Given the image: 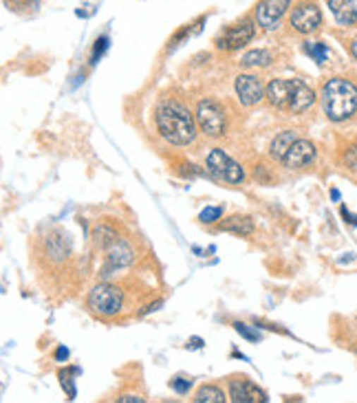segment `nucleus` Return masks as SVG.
<instances>
[{"label": "nucleus", "instance_id": "34", "mask_svg": "<svg viewBox=\"0 0 357 403\" xmlns=\"http://www.w3.org/2000/svg\"><path fill=\"white\" fill-rule=\"evenodd\" d=\"M331 198H333V200H340V192H337V190H331Z\"/></svg>", "mask_w": 357, "mask_h": 403}, {"label": "nucleus", "instance_id": "10", "mask_svg": "<svg viewBox=\"0 0 357 403\" xmlns=\"http://www.w3.org/2000/svg\"><path fill=\"white\" fill-rule=\"evenodd\" d=\"M315 157H317L315 145L311 141H307V139H300L298 137L280 163H282L284 168H289V170H302V168L311 166V163L315 161Z\"/></svg>", "mask_w": 357, "mask_h": 403}, {"label": "nucleus", "instance_id": "21", "mask_svg": "<svg viewBox=\"0 0 357 403\" xmlns=\"http://www.w3.org/2000/svg\"><path fill=\"white\" fill-rule=\"evenodd\" d=\"M73 375H80V368H66V371H60V383H62V388L66 390V397L68 399H75L78 390H75V379Z\"/></svg>", "mask_w": 357, "mask_h": 403}, {"label": "nucleus", "instance_id": "26", "mask_svg": "<svg viewBox=\"0 0 357 403\" xmlns=\"http://www.w3.org/2000/svg\"><path fill=\"white\" fill-rule=\"evenodd\" d=\"M106 49H109V35H102V38H97V42H95V49H93V62H91V64H95L97 58L104 56Z\"/></svg>", "mask_w": 357, "mask_h": 403}, {"label": "nucleus", "instance_id": "14", "mask_svg": "<svg viewBox=\"0 0 357 403\" xmlns=\"http://www.w3.org/2000/svg\"><path fill=\"white\" fill-rule=\"evenodd\" d=\"M329 9L337 25L351 27L357 23V0H329Z\"/></svg>", "mask_w": 357, "mask_h": 403}, {"label": "nucleus", "instance_id": "27", "mask_svg": "<svg viewBox=\"0 0 357 403\" xmlns=\"http://www.w3.org/2000/svg\"><path fill=\"white\" fill-rule=\"evenodd\" d=\"M344 166L353 172H357V145H351L344 155Z\"/></svg>", "mask_w": 357, "mask_h": 403}, {"label": "nucleus", "instance_id": "30", "mask_svg": "<svg viewBox=\"0 0 357 403\" xmlns=\"http://www.w3.org/2000/svg\"><path fill=\"white\" fill-rule=\"evenodd\" d=\"M342 216L346 218V223H349V225H355V227H357V216H353L346 207H342Z\"/></svg>", "mask_w": 357, "mask_h": 403}, {"label": "nucleus", "instance_id": "24", "mask_svg": "<svg viewBox=\"0 0 357 403\" xmlns=\"http://www.w3.org/2000/svg\"><path fill=\"white\" fill-rule=\"evenodd\" d=\"M170 386H172V390H174V392H178V395H188V390L192 388V379H186V377H174V379L170 381Z\"/></svg>", "mask_w": 357, "mask_h": 403}, {"label": "nucleus", "instance_id": "9", "mask_svg": "<svg viewBox=\"0 0 357 403\" xmlns=\"http://www.w3.org/2000/svg\"><path fill=\"white\" fill-rule=\"evenodd\" d=\"M291 3L294 0H260L254 11L256 25L265 31H276L282 23L284 13L289 11Z\"/></svg>", "mask_w": 357, "mask_h": 403}, {"label": "nucleus", "instance_id": "18", "mask_svg": "<svg viewBox=\"0 0 357 403\" xmlns=\"http://www.w3.org/2000/svg\"><path fill=\"white\" fill-rule=\"evenodd\" d=\"M119 238V234L111 227V225H99V227H95V231H93V243L99 247V249H106V247H111L115 241Z\"/></svg>", "mask_w": 357, "mask_h": 403}, {"label": "nucleus", "instance_id": "33", "mask_svg": "<svg viewBox=\"0 0 357 403\" xmlns=\"http://www.w3.org/2000/svg\"><path fill=\"white\" fill-rule=\"evenodd\" d=\"M349 51H351V56H353V58L357 60V38H355V40H353V42L349 44Z\"/></svg>", "mask_w": 357, "mask_h": 403}, {"label": "nucleus", "instance_id": "4", "mask_svg": "<svg viewBox=\"0 0 357 403\" xmlns=\"http://www.w3.org/2000/svg\"><path fill=\"white\" fill-rule=\"evenodd\" d=\"M86 306L99 318H115L123 306V293L115 284L102 282V284L93 287V291L88 293Z\"/></svg>", "mask_w": 357, "mask_h": 403}, {"label": "nucleus", "instance_id": "15", "mask_svg": "<svg viewBox=\"0 0 357 403\" xmlns=\"http://www.w3.org/2000/svg\"><path fill=\"white\" fill-rule=\"evenodd\" d=\"M219 229L245 238V236H252L254 234V221L249 216H245V214H236V216H229L227 221H223L219 225Z\"/></svg>", "mask_w": 357, "mask_h": 403}, {"label": "nucleus", "instance_id": "12", "mask_svg": "<svg viewBox=\"0 0 357 403\" xmlns=\"http://www.w3.org/2000/svg\"><path fill=\"white\" fill-rule=\"evenodd\" d=\"M229 399L234 403H265V392L249 379H234L229 383Z\"/></svg>", "mask_w": 357, "mask_h": 403}, {"label": "nucleus", "instance_id": "7", "mask_svg": "<svg viewBox=\"0 0 357 403\" xmlns=\"http://www.w3.org/2000/svg\"><path fill=\"white\" fill-rule=\"evenodd\" d=\"M256 38V25L252 18H243V20L229 25L221 35H217V44L219 51H238L243 47H247Z\"/></svg>", "mask_w": 357, "mask_h": 403}, {"label": "nucleus", "instance_id": "31", "mask_svg": "<svg viewBox=\"0 0 357 403\" xmlns=\"http://www.w3.org/2000/svg\"><path fill=\"white\" fill-rule=\"evenodd\" d=\"M66 357H68V351H66L64 346H60V348H58V353H56V359H58V361H64Z\"/></svg>", "mask_w": 357, "mask_h": 403}, {"label": "nucleus", "instance_id": "16", "mask_svg": "<svg viewBox=\"0 0 357 403\" xmlns=\"http://www.w3.org/2000/svg\"><path fill=\"white\" fill-rule=\"evenodd\" d=\"M296 139H298V133H296V131H282L280 135H276L274 141H272V145H270V155H272V159L282 161L284 155H287V150L291 148Z\"/></svg>", "mask_w": 357, "mask_h": 403}, {"label": "nucleus", "instance_id": "23", "mask_svg": "<svg viewBox=\"0 0 357 403\" xmlns=\"http://www.w3.org/2000/svg\"><path fill=\"white\" fill-rule=\"evenodd\" d=\"M221 216H223V207H205L199 216V221L205 225H212V223L221 221Z\"/></svg>", "mask_w": 357, "mask_h": 403}, {"label": "nucleus", "instance_id": "25", "mask_svg": "<svg viewBox=\"0 0 357 403\" xmlns=\"http://www.w3.org/2000/svg\"><path fill=\"white\" fill-rule=\"evenodd\" d=\"M234 328H236V333H238V335H243V337L249 339V342H258V339H260V335H258L256 331H252V328H249L247 324H243V322H236Z\"/></svg>", "mask_w": 357, "mask_h": 403}, {"label": "nucleus", "instance_id": "20", "mask_svg": "<svg viewBox=\"0 0 357 403\" xmlns=\"http://www.w3.org/2000/svg\"><path fill=\"white\" fill-rule=\"evenodd\" d=\"M196 403H223L225 401V392L217 386H201L199 392L194 397Z\"/></svg>", "mask_w": 357, "mask_h": 403}, {"label": "nucleus", "instance_id": "17", "mask_svg": "<svg viewBox=\"0 0 357 403\" xmlns=\"http://www.w3.org/2000/svg\"><path fill=\"white\" fill-rule=\"evenodd\" d=\"M274 62V53L267 51V49H254V51H247L245 56L241 58V66L245 68H265Z\"/></svg>", "mask_w": 357, "mask_h": 403}, {"label": "nucleus", "instance_id": "6", "mask_svg": "<svg viewBox=\"0 0 357 403\" xmlns=\"http://www.w3.org/2000/svg\"><path fill=\"white\" fill-rule=\"evenodd\" d=\"M196 126H199V131L212 139L217 137H223L225 135V111L219 102H214L210 97L201 100L196 104Z\"/></svg>", "mask_w": 357, "mask_h": 403}, {"label": "nucleus", "instance_id": "1", "mask_svg": "<svg viewBox=\"0 0 357 403\" xmlns=\"http://www.w3.org/2000/svg\"><path fill=\"white\" fill-rule=\"evenodd\" d=\"M157 131L172 145H188L196 139V117L176 100H166L155 111Z\"/></svg>", "mask_w": 357, "mask_h": 403}, {"label": "nucleus", "instance_id": "2", "mask_svg": "<svg viewBox=\"0 0 357 403\" xmlns=\"http://www.w3.org/2000/svg\"><path fill=\"white\" fill-rule=\"evenodd\" d=\"M267 100L278 111L300 115L315 104V93L302 80H272L267 84Z\"/></svg>", "mask_w": 357, "mask_h": 403}, {"label": "nucleus", "instance_id": "22", "mask_svg": "<svg viewBox=\"0 0 357 403\" xmlns=\"http://www.w3.org/2000/svg\"><path fill=\"white\" fill-rule=\"evenodd\" d=\"M305 53L311 56L317 64H325L329 58V47L322 42H305Z\"/></svg>", "mask_w": 357, "mask_h": 403}, {"label": "nucleus", "instance_id": "11", "mask_svg": "<svg viewBox=\"0 0 357 403\" xmlns=\"http://www.w3.org/2000/svg\"><path fill=\"white\" fill-rule=\"evenodd\" d=\"M234 90L243 106H256L267 97V88L256 76H238L234 82Z\"/></svg>", "mask_w": 357, "mask_h": 403}, {"label": "nucleus", "instance_id": "19", "mask_svg": "<svg viewBox=\"0 0 357 403\" xmlns=\"http://www.w3.org/2000/svg\"><path fill=\"white\" fill-rule=\"evenodd\" d=\"M5 7L20 16H33L40 9V0H5Z\"/></svg>", "mask_w": 357, "mask_h": 403}, {"label": "nucleus", "instance_id": "28", "mask_svg": "<svg viewBox=\"0 0 357 403\" xmlns=\"http://www.w3.org/2000/svg\"><path fill=\"white\" fill-rule=\"evenodd\" d=\"M162 306H164V300H157L155 304H148V306H144V311H139V315H148L152 311H159Z\"/></svg>", "mask_w": 357, "mask_h": 403}, {"label": "nucleus", "instance_id": "5", "mask_svg": "<svg viewBox=\"0 0 357 403\" xmlns=\"http://www.w3.org/2000/svg\"><path fill=\"white\" fill-rule=\"evenodd\" d=\"M207 172L219 179L223 183H229V186H238V183L245 181V170L241 163H236L223 148H212L207 159H205Z\"/></svg>", "mask_w": 357, "mask_h": 403}, {"label": "nucleus", "instance_id": "32", "mask_svg": "<svg viewBox=\"0 0 357 403\" xmlns=\"http://www.w3.org/2000/svg\"><path fill=\"white\" fill-rule=\"evenodd\" d=\"M203 346V339L201 337H192L190 339V348H201Z\"/></svg>", "mask_w": 357, "mask_h": 403}, {"label": "nucleus", "instance_id": "29", "mask_svg": "<svg viewBox=\"0 0 357 403\" xmlns=\"http://www.w3.org/2000/svg\"><path fill=\"white\" fill-rule=\"evenodd\" d=\"M119 403H144V397H137V395H126V397H119Z\"/></svg>", "mask_w": 357, "mask_h": 403}, {"label": "nucleus", "instance_id": "8", "mask_svg": "<svg viewBox=\"0 0 357 403\" xmlns=\"http://www.w3.org/2000/svg\"><path fill=\"white\" fill-rule=\"evenodd\" d=\"M322 20H325L322 9L317 7V3H313V0H302V3H298L294 7L291 18H289V25L300 35H311V33L320 31V27H322Z\"/></svg>", "mask_w": 357, "mask_h": 403}, {"label": "nucleus", "instance_id": "13", "mask_svg": "<svg viewBox=\"0 0 357 403\" xmlns=\"http://www.w3.org/2000/svg\"><path fill=\"white\" fill-rule=\"evenodd\" d=\"M104 251H106V260H109V267H113V269H121V267H128V265L135 263L133 247L126 241H121V238H117V241L111 247H106Z\"/></svg>", "mask_w": 357, "mask_h": 403}, {"label": "nucleus", "instance_id": "3", "mask_svg": "<svg viewBox=\"0 0 357 403\" xmlns=\"http://www.w3.org/2000/svg\"><path fill=\"white\" fill-rule=\"evenodd\" d=\"M322 108L335 124L351 119L357 113V86L344 78H331L322 86Z\"/></svg>", "mask_w": 357, "mask_h": 403}]
</instances>
